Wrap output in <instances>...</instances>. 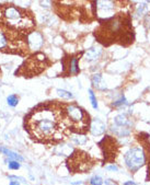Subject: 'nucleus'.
Here are the masks:
<instances>
[{
  "label": "nucleus",
  "mask_w": 150,
  "mask_h": 185,
  "mask_svg": "<svg viewBox=\"0 0 150 185\" xmlns=\"http://www.w3.org/2000/svg\"><path fill=\"white\" fill-rule=\"evenodd\" d=\"M57 94H58L61 99H64V100H71V99H74V95H72L71 92L66 91V90H63V89H57Z\"/></svg>",
  "instance_id": "obj_19"
},
{
  "label": "nucleus",
  "mask_w": 150,
  "mask_h": 185,
  "mask_svg": "<svg viewBox=\"0 0 150 185\" xmlns=\"http://www.w3.org/2000/svg\"><path fill=\"white\" fill-rule=\"evenodd\" d=\"M106 130V126L101 119L99 118H94L91 120V124H90V132L93 136H101L105 133Z\"/></svg>",
  "instance_id": "obj_12"
},
{
  "label": "nucleus",
  "mask_w": 150,
  "mask_h": 185,
  "mask_svg": "<svg viewBox=\"0 0 150 185\" xmlns=\"http://www.w3.org/2000/svg\"><path fill=\"white\" fill-rule=\"evenodd\" d=\"M143 24H145L146 29L150 30V12H147V13H146L145 18H143Z\"/></svg>",
  "instance_id": "obj_25"
},
{
  "label": "nucleus",
  "mask_w": 150,
  "mask_h": 185,
  "mask_svg": "<svg viewBox=\"0 0 150 185\" xmlns=\"http://www.w3.org/2000/svg\"><path fill=\"white\" fill-rule=\"evenodd\" d=\"M89 98H90V101H91L92 107H93L94 110H96L98 109V101H96L95 94H94V92L92 89H89Z\"/></svg>",
  "instance_id": "obj_22"
},
{
  "label": "nucleus",
  "mask_w": 150,
  "mask_h": 185,
  "mask_svg": "<svg viewBox=\"0 0 150 185\" xmlns=\"http://www.w3.org/2000/svg\"><path fill=\"white\" fill-rule=\"evenodd\" d=\"M65 104L47 101L37 104L24 118V129L33 140L42 144H55L70 134V125Z\"/></svg>",
  "instance_id": "obj_1"
},
{
  "label": "nucleus",
  "mask_w": 150,
  "mask_h": 185,
  "mask_svg": "<svg viewBox=\"0 0 150 185\" xmlns=\"http://www.w3.org/2000/svg\"><path fill=\"white\" fill-rule=\"evenodd\" d=\"M147 3L146 2H141L140 5L137 6V9L136 11H135V17H136L137 19L141 18V17H145L146 13H147Z\"/></svg>",
  "instance_id": "obj_18"
},
{
  "label": "nucleus",
  "mask_w": 150,
  "mask_h": 185,
  "mask_svg": "<svg viewBox=\"0 0 150 185\" xmlns=\"http://www.w3.org/2000/svg\"><path fill=\"white\" fill-rule=\"evenodd\" d=\"M0 23L27 35L35 29V19L31 11L14 5H0Z\"/></svg>",
  "instance_id": "obj_3"
},
{
  "label": "nucleus",
  "mask_w": 150,
  "mask_h": 185,
  "mask_svg": "<svg viewBox=\"0 0 150 185\" xmlns=\"http://www.w3.org/2000/svg\"><path fill=\"white\" fill-rule=\"evenodd\" d=\"M6 162H8V167H9L10 170H19L21 167L20 162H18V161H16V160L9 159V160H6Z\"/></svg>",
  "instance_id": "obj_23"
},
{
  "label": "nucleus",
  "mask_w": 150,
  "mask_h": 185,
  "mask_svg": "<svg viewBox=\"0 0 150 185\" xmlns=\"http://www.w3.org/2000/svg\"><path fill=\"white\" fill-rule=\"evenodd\" d=\"M106 169H108L109 171H115V172L119 171V167H117V165H115V164L108 165V167H106Z\"/></svg>",
  "instance_id": "obj_26"
},
{
  "label": "nucleus",
  "mask_w": 150,
  "mask_h": 185,
  "mask_svg": "<svg viewBox=\"0 0 150 185\" xmlns=\"http://www.w3.org/2000/svg\"><path fill=\"white\" fill-rule=\"evenodd\" d=\"M99 147L101 148L102 154L104 157V162H113L119 153V143L112 136L106 135L100 143Z\"/></svg>",
  "instance_id": "obj_9"
},
{
  "label": "nucleus",
  "mask_w": 150,
  "mask_h": 185,
  "mask_svg": "<svg viewBox=\"0 0 150 185\" xmlns=\"http://www.w3.org/2000/svg\"><path fill=\"white\" fill-rule=\"evenodd\" d=\"M0 51L27 56L30 54L27 35L0 23Z\"/></svg>",
  "instance_id": "obj_4"
},
{
  "label": "nucleus",
  "mask_w": 150,
  "mask_h": 185,
  "mask_svg": "<svg viewBox=\"0 0 150 185\" xmlns=\"http://www.w3.org/2000/svg\"><path fill=\"white\" fill-rule=\"evenodd\" d=\"M91 83L94 88H96L98 90H105L106 85L103 81V77L101 74H94L91 77Z\"/></svg>",
  "instance_id": "obj_15"
},
{
  "label": "nucleus",
  "mask_w": 150,
  "mask_h": 185,
  "mask_svg": "<svg viewBox=\"0 0 150 185\" xmlns=\"http://www.w3.org/2000/svg\"><path fill=\"white\" fill-rule=\"evenodd\" d=\"M27 42L30 51H36L37 53L38 49L43 46L44 40H43V36L38 32L33 31L27 35Z\"/></svg>",
  "instance_id": "obj_11"
},
{
  "label": "nucleus",
  "mask_w": 150,
  "mask_h": 185,
  "mask_svg": "<svg viewBox=\"0 0 150 185\" xmlns=\"http://www.w3.org/2000/svg\"><path fill=\"white\" fill-rule=\"evenodd\" d=\"M7 103L9 106L11 107H16L17 105H18L19 103V98L16 95V94H11V95H9L7 98Z\"/></svg>",
  "instance_id": "obj_20"
},
{
  "label": "nucleus",
  "mask_w": 150,
  "mask_h": 185,
  "mask_svg": "<svg viewBox=\"0 0 150 185\" xmlns=\"http://www.w3.org/2000/svg\"><path fill=\"white\" fill-rule=\"evenodd\" d=\"M63 74L70 76V75H76L79 74L80 69H79V64H78V57L72 56L71 58H63Z\"/></svg>",
  "instance_id": "obj_10"
},
{
  "label": "nucleus",
  "mask_w": 150,
  "mask_h": 185,
  "mask_svg": "<svg viewBox=\"0 0 150 185\" xmlns=\"http://www.w3.org/2000/svg\"><path fill=\"white\" fill-rule=\"evenodd\" d=\"M100 22V27L95 30L94 35L98 42L104 46H109L113 43L127 46L134 42L135 33L128 14L119 13Z\"/></svg>",
  "instance_id": "obj_2"
},
{
  "label": "nucleus",
  "mask_w": 150,
  "mask_h": 185,
  "mask_svg": "<svg viewBox=\"0 0 150 185\" xmlns=\"http://www.w3.org/2000/svg\"><path fill=\"white\" fill-rule=\"evenodd\" d=\"M102 53H103V49L100 46H94L91 47L90 49H88V51L85 53V60L87 61H95L96 59L101 57Z\"/></svg>",
  "instance_id": "obj_13"
},
{
  "label": "nucleus",
  "mask_w": 150,
  "mask_h": 185,
  "mask_svg": "<svg viewBox=\"0 0 150 185\" xmlns=\"http://www.w3.org/2000/svg\"><path fill=\"white\" fill-rule=\"evenodd\" d=\"M147 154L143 147H133L126 152L125 163L132 173L138 171L146 164Z\"/></svg>",
  "instance_id": "obj_8"
},
{
  "label": "nucleus",
  "mask_w": 150,
  "mask_h": 185,
  "mask_svg": "<svg viewBox=\"0 0 150 185\" xmlns=\"http://www.w3.org/2000/svg\"><path fill=\"white\" fill-rule=\"evenodd\" d=\"M65 112L70 125V132L82 135L90 129V116L82 107L77 104H69L65 106Z\"/></svg>",
  "instance_id": "obj_6"
},
{
  "label": "nucleus",
  "mask_w": 150,
  "mask_h": 185,
  "mask_svg": "<svg viewBox=\"0 0 150 185\" xmlns=\"http://www.w3.org/2000/svg\"><path fill=\"white\" fill-rule=\"evenodd\" d=\"M105 185H116V183L112 180H105Z\"/></svg>",
  "instance_id": "obj_27"
},
{
  "label": "nucleus",
  "mask_w": 150,
  "mask_h": 185,
  "mask_svg": "<svg viewBox=\"0 0 150 185\" xmlns=\"http://www.w3.org/2000/svg\"><path fill=\"white\" fill-rule=\"evenodd\" d=\"M51 64L52 63L47 58L46 55L37 51V53H34L32 55H30L23 61V64L20 66V68L16 71V76L25 77V78H31V77L38 76Z\"/></svg>",
  "instance_id": "obj_5"
},
{
  "label": "nucleus",
  "mask_w": 150,
  "mask_h": 185,
  "mask_svg": "<svg viewBox=\"0 0 150 185\" xmlns=\"http://www.w3.org/2000/svg\"><path fill=\"white\" fill-rule=\"evenodd\" d=\"M90 184L91 185H102L103 184V178L101 176H98V175H94L90 178Z\"/></svg>",
  "instance_id": "obj_24"
},
{
  "label": "nucleus",
  "mask_w": 150,
  "mask_h": 185,
  "mask_svg": "<svg viewBox=\"0 0 150 185\" xmlns=\"http://www.w3.org/2000/svg\"><path fill=\"white\" fill-rule=\"evenodd\" d=\"M124 105H127V100H126V98L124 96V94H122V95L119 96V100H116L115 102L112 103L113 107H119V106H124Z\"/></svg>",
  "instance_id": "obj_21"
},
{
  "label": "nucleus",
  "mask_w": 150,
  "mask_h": 185,
  "mask_svg": "<svg viewBox=\"0 0 150 185\" xmlns=\"http://www.w3.org/2000/svg\"><path fill=\"white\" fill-rule=\"evenodd\" d=\"M111 130L119 137H127L132 133L130 127H121V126H116V125L111 126Z\"/></svg>",
  "instance_id": "obj_16"
},
{
  "label": "nucleus",
  "mask_w": 150,
  "mask_h": 185,
  "mask_svg": "<svg viewBox=\"0 0 150 185\" xmlns=\"http://www.w3.org/2000/svg\"><path fill=\"white\" fill-rule=\"evenodd\" d=\"M9 185H20V183H19V182H16V181H11Z\"/></svg>",
  "instance_id": "obj_29"
},
{
  "label": "nucleus",
  "mask_w": 150,
  "mask_h": 185,
  "mask_svg": "<svg viewBox=\"0 0 150 185\" xmlns=\"http://www.w3.org/2000/svg\"><path fill=\"white\" fill-rule=\"evenodd\" d=\"M0 152H2L3 154H6V156H7L9 159H11V160H16V161H18V162H22V161H24V158H23L22 156H20V154L17 153V152L7 149V148L0 147Z\"/></svg>",
  "instance_id": "obj_17"
},
{
  "label": "nucleus",
  "mask_w": 150,
  "mask_h": 185,
  "mask_svg": "<svg viewBox=\"0 0 150 185\" xmlns=\"http://www.w3.org/2000/svg\"><path fill=\"white\" fill-rule=\"evenodd\" d=\"M94 164V161L89 156V153L82 150H75L66 161L68 170L71 173H85Z\"/></svg>",
  "instance_id": "obj_7"
},
{
  "label": "nucleus",
  "mask_w": 150,
  "mask_h": 185,
  "mask_svg": "<svg viewBox=\"0 0 150 185\" xmlns=\"http://www.w3.org/2000/svg\"><path fill=\"white\" fill-rule=\"evenodd\" d=\"M114 125L121 126V127H132V122L128 119L125 114H119L114 118Z\"/></svg>",
  "instance_id": "obj_14"
},
{
  "label": "nucleus",
  "mask_w": 150,
  "mask_h": 185,
  "mask_svg": "<svg viewBox=\"0 0 150 185\" xmlns=\"http://www.w3.org/2000/svg\"><path fill=\"white\" fill-rule=\"evenodd\" d=\"M124 185H137L134 181H127V182L124 183Z\"/></svg>",
  "instance_id": "obj_28"
}]
</instances>
